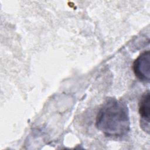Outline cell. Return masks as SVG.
Listing matches in <instances>:
<instances>
[{"label":"cell","instance_id":"6da1fadb","mask_svg":"<svg viewBox=\"0 0 150 150\" xmlns=\"http://www.w3.org/2000/svg\"><path fill=\"white\" fill-rule=\"evenodd\" d=\"M96 126L108 137L126 136L130 130V120L125 103L115 98H107L97 113Z\"/></svg>","mask_w":150,"mask_h":150},{"label":"cell","instance_id":"7a4b0ae2","mask_svg":"<svg viewBox=\"0 0 150 150\" xmlns=\"http://www.w3.org/2000/svg\"><path fill=\"white\" fill-rule=\"evenodd\" d=\"M133 71L141 81L149 83L150 80V53L146 50L141 53L133 63Z\"/></svg>","mask_w":150,"mask_h":150},{"label":"cell","instance_id":"3957f363","mask_svg":"<svg viewBox=\"0 0 150 150\" xmlns=\"http://www.w3.org/2000/svg\"><path fill=\"white\" fill-rule=\"evenodd\" d=\"M149 91L145 92L139 102V114L140 115V126L148 134L149 133Z\"/></svg>","mask_w":150,"mask_h":150}]
</instances>
